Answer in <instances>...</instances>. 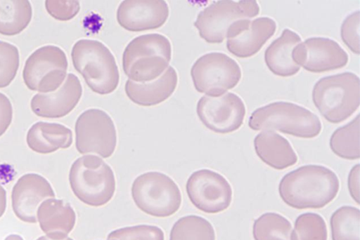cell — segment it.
I'll use <instances>...</instances> for the list:
<instances>
[{
  "label": "cell",
  "mask_w": 360,
  "mask_h": 240,
  "mask_svg": "<svg viewBox=\"0 0 360 240\" xmlns=\"http://www.w3.org/2000/svg\"><path fill=\"white\" fill-rule=\"evenodd\" d=\"M170 240H216V234L210 222L204 218L188 215L173 225Z\"/></svg>",
  "instance_id": "obj_27"
},
{
  "label": "cell",
  "mask_w": 360,
  "mask_h": 240,
  "mask_svg": "<svg viewBox=\"0 0 360 240\" xmlns=\"http://www.w3.org/2000/svg\"><path fill=\"white\" fill-rule=\"evenodd\" d=\"M168 17V4L162 0H126L117 15L119 25L131 32L161 28Z\"/></svg>",
  "instance_id": "obj_17"
},
{
  "label": "cell",
  "mask_w": 360,
  "mask_h": 240,
  "mask_svg": "<svg viewBox=\"0 0 360 240\" xmlns=\"http://www.w3.org/2000/svg\"><path fill=\"white\" fill-rule=\"evenodd\" d=\"M312 97L315 107L327 121L343 122L359 109V78L351 72L322 78L315 84Z\"/></svg>",
  "instance_id": "obj_5"
},
{
  "label": "cell",
  "mask_w": 360,
  "mask_h": 240,
  "mask_svg": "<svg viewBox=\"0 0 360 240\" xmlns=\"http://www.w3.org/2000/svg\"><path fill=\"white\" fill-rule=\"evenodd\" d=\"M172 60V44L164 35H141L131 40L123 53L124 72L136 83L157 79L167 70Z\"/></svg>",
  "instance_id": "obj_2"
},
{
  "label": "cell",
  "mask_w": 360,
  "mask_h": 240,
  "mask_svg": "<svg viewBox=\"0 0 360 240\" xmlns=\"http://www.w3.org/2000/svg\"><path fill=\"white\" fill-rule=\"evenodd\" d=\"M330 145L338 157L348 160L359 159V115L333 132Z\"/></svg>",
  "instance_id": "obj_26"
},
{
  "label": "cell",
  "mask_w": 360,
  "mask_h": 240,
  "mask_svg": "<svg viewBox=\"0 0 360 240\" xmlns=\"http://www.w3.org/2000/svg\"><path fill=\"white\" fill-rule=\"evenodd\" d=\"M276 30V22L268 17L236 21L226 32V48L236 57L247 59L259 53Z\"/></svg>",
  "instance_id": "obj_15"
},
{
  "label": "cell",
  "mask_w": 360,
  "mask_h": 240,
  "mask_svg": "<svg viewBox=\"0 0 360 240\" xmlns=\"http://www.w3.org/2000/svg\"><path fill=\"white\" fill-rule=\"evenodd\" d=\"M260 8L257 1L213 2L199 13L194 26L199 35L209 44L224 41L229 27L240 20H250L259 15Z\"/></svg>",
  "instance_id": "obj_9"
},
{
  "label": "cell",
  "mask_w": 360,
  "mask_h": 240,
  "mask_svg": "<svg viewBox=\"0 0 360 240\" xmlns=\"http://www.w3.org/2000/svg\"><path fill=\"white\" fill-rule=\"evenodd\" d=\"M37 220L46 236L56 240L68 238L77 223V215L70 204L62 199L44 200L37 211Z\"/></svg>",
  "instance_id": "obj_19"
},
{
  "label": "cell",
  "mask_w": 360,
  "mask_h": 240,
  "mask_svg": "<svg viewBox=\"0 0 360 240\" xmlns=\"http://www.w3.org/2000/svg\"><path fill=\"white\" fill-rule=\"evenodd\" d=\"M20 67V53L14 44L0 40V88H6L16 77Z\"/></svg>",
  "instance_id": "obj_30"
},
{
  "label": "cell",
  "mask_w": 360,
  "mask_h": 240,
  "mask_svg": "<svg viewBox=\"0 0 360 240\" xmlns=\"http://www.w3.org/2000/svg\"><path fill=\"white\" fill-rule=\"evenodd\" d=\"M278 191L283 201L296 210L322 208L336 198L340 180L330 168L310 164L284 175Z\"/></svg>",
  "instance_id": "obj_1"
},
{
  "label": "cell",
  "mask_w": 360,
  "mask_h": 240,
  "mask_svg": "<svg viewBox=\"0 0 360 240\" xmlns=\"http://www.w3.org/2000/svg\"><path fill=\"white\" fill-rule=\"evenodd\" d=\"M248 126L255 131H278L302 139H314L322 131L316 114L288 102H275L256 109Z\"/></svg>",
  "instance_id": "obj_3"
},
{
  "label": "cell",
  "mask_w": 360,
  "mask_h": 240,
  "mask_svg": "<svg viewBox=\"0 0 360 240\" xmlns=\"http://www.w3.org/2000/svg\"><path fill=\"white\" fill-rule=\"evenodd\" d=\"M191 75L195 91L208 97H219L238 86L242 70L225 53H209L195 62Z\"/></svg>",
  "instance_id": "obj_8"
},
{
  "label": "cell",
  "mask_w": 360,
  "mask_h": 240,
  "mask_svg": "<svg viewBox=\"0 0 360 240\" xmlns=\"http://www.w3.org/2000/svg\"><path fill=\"white\" fill-rule=\"evenodd\" d=\"M37 240H56V239H50L47 236H41V237H39V239H37ZM60 240H74L73 239H71V238H65L64 239H60Z\"/></svg>",
  "instance_id": "obj_38"
},
{
  "label": "cell",
  "mask_w": 360,
  "mask_h": 240,
  "mask_svg": "<svg viewBox=\"0 0 360 240\" xmlns=\"http://www.w3.org/2000/svg\"><path fill=\"white\" fill-rule=\"evenodd\" d=\"M359 164L352 168L348 178V187L351 197L355 202L359 204V180H360Z\"/></svg>",
  "instance_id": "obj_35"
},
{
  "label": "cell",
  "mask_w": 360,
  "mask_h": 240,
  "mask_svg": "<svg viewBox=\"0 0 360 240\" xmlns=\"http://www.w3.org/2000/svg\"><path fill=\"white\" fill-rule=\"evenodd\" d=\"M71 58L75 69L98 95H109L117 90L119 69L109 48L97 40L81 39L74 44Z\"/></svg>",
  "instance_id": "obj_4"
},
{
  "label": "cell",
  "mask_w": 360,
  "mask_h": 240,
  "mask_svg": "<svg viewBox=\"0 0 360 240\" xmlns=\"http://www.w3.org/2000/svg\"><path fill=\"white\" fill-rule=\"evenodd\" d=\"M69 180L75 197L91 207H101L114 197L115 178L103 159L84 155L70 168Z\"/></svg>",
  "instance_id": "obj_6"
},
{
  "label": "cell",
  "mask_w": 360,
  "mask_h": 240,
  "mask_svg": "<svg viewBox=\"0 0 360 240\" xmlns=\"http://www.w3.org/2000/svg\"><path fill=\"white\" fill-rule=\"evenodd\" d=\"M108 240H165V235L158 226L141 225L115 229Z\"/></svg>",
  "instance_id": "obj_31"
},
{
  "label": "cell",
  "mask_w": 360,
  "mask_h": 240,
  "mask_svg": "<svg viewBox=\"0 0 360 240\" xmlns=\"http://www.w3.org/2000/svg\"><path fill=\"white\" fill-rule=\"evenodd\" d=\"M292 235L295 240H328L326 220L318 213H302L295 220Z\"/></svg>",
  "instance_id": "obj_29"
},
{
  "label": "cell",
  "mask_w": 360,
  "mask_h": 240,
  "mask_svg": "<svg viewBox=\"0 0 360 240\" xmlns=\"http://www.w3.org/2000/svg\"><path fill=\"white\" fill-rule=\"evenodd\" d=\"M117 144V130L108 113L91 109L79 115L75 123V146L79 154H96L108 159Z\"/></svg>",
  "instance_id": "obj_11"
},
{
  "label": "cell",
  "mask_w": 360,
  "mask_h": 240,
  "mask_svg": "<svg viewBox=\"0 0 360 240\" xmlns=\"http://www.w3.org/2000/svg\"><path fill=\"white\" fill-rule=\"evenodd\" d=\"M131 196L139 210L158 218L174 215L181 204L179 187L160 172H148L137 177L133 182Z\"/></svg>",
  "instance_id": "obj_7"
},
{
  "label": "cell",
  "mask_w": 360,
  "mask_h": 240,
  "mask_svg": "<svg viewBox=\"0 0 360 240\" xmlns=\"http://www.w3.org/2000/svg\"><path fill=\"white\" fill-rule=\"evenodd\" d=\"M255 152L266 166L283 171L295 166L297 156L285 138L273 131H263L255 139Z\"/></svg>",
  "instance_id": "obj_21"
},
{
  "label": "cell",
  "mask_w": 360,
  "mask_h": 240,
  "mask_svg": "<svg viewBox=\"0 0 360 240\" xmlns=\"http://www.w3.org/2000/svg\"><path fill=\"white\" fill-rule=\"evenodd\" d=\"M7 206V194L4 187L0 185V218L4 215Z\"/></svg>",
  "instance_id": "obj_36"
},
{
  "label": "cell",
  "mask_w": 360,
  "mask_h": 240,
  "mask_svg": "<svg viewBox=\"0 0 360 240\" xmlns=\"http://www.w3.org/2000/svg\"><path fill=\"white\" fill-rule=\"evenodd\" d=\"M301 40L299 34L285 29L281 36L270 44L265 51L264 60L271 72L280 77H290L299 73L300 67L295 63L292 55Z\"/></svg>",
  "instance_id": "obj_22"
},
{
  "label": "cell",
  "mask_w": 360,
  "mask_h": 240,
  "mask_svg": "<svg viewBox=\"0 0 360 240\" xmlns=\"http://www.w3.org/2000/svg\"><path fill=\"white\" fill-rule=\"evenodd\" d=\"M179 76L176 71L169 66L165 73L148 83H136L127 80L125 91L127 97L137 105L150 107L166 101L176 91Z\"/></svg>",
  "instance_id": "obj_20"
},
{
  "label": "cell",
  "mask_w": 360,
  "mask_h": 240,
  "mask_svg": "<svg viewBox=\"0 0 360 240\" xmlns=\"http://www.w3.org/2000/svg\"><path fill=\"white\" fill-rule=\"evenodd\" d=\"M197 113L208 130L230 133L243 126L246 107L241 98L228 93L219 97H202L198 103Z\"/></svg>",
  "instance_id": "obj_13"
},
{
  "label": "cell",
  "mask_w": 360,
  "mask_h": 240,
  "mask_svg": "<svg viewBox=\"0 0 360 240\" xmlns=\"http://www.w3.org/2000/svg\"><path fill=\"white\" fill-rule=\"evenodd\" d=\"M4 240H24L19 234H11Z\"/></svg>",
  "instance_id": "obj_37"
},
{
  "label": "cell",
  "mask_w": 360,
  "mask_h": 240,
  "mask_svg": "<svg viewBox=\"0 0 360 240\" xmlns=\"http://www.w3.org/2000/svg\"><path fill=\"white\" fill-rule=\"evenodd\" d=\"M68 69V57L60 48L44 46L26 60L23 79L30 91L41 93L55 92L63 84Z\"/></svg>",
  "instance_id": "obj_10"
},
{
  "label": "cell",
  "mask_w": 360,
  "mask_h": 240,
  "mask_svg": "<svg viewBox=\"0 0 360 240\" xmlns=\"http://www.w3.org/2000/svg\"><path fill=\"white\" fill-rule=\"evenodd\" d=\"M46 8L49 15L60 21H69L78 15L81 4L78 1L47 0Z\"/></svg>",
  "instance_id": "obj_33"
},
{
  "label": "cell",
  "mask_w": 360,
  "mask_h": 240,
  "mask_svg": "<svg viewBox=\"0 0 360 240\" xmlns=\"http://www.w3.org/2000/svg\"><path fill=\"white\" fill-rule=\"evenodd\" d=\"M82 92V84L78 77L69 74L63 84L56 91L34 95L31 100V109L39 117L63 118L77 107L81 100Z\"/></svg>",
  "instance_id": "obj_18"
},
{
  "label": "cell",
  "mask_w": 360,
  "mask_h": 240,
  "mask_svg": "<svg viewBox=\"0 0 360 240\" xmlns=\"http://www.w3.org/2000/svg\"><path fill=\"white\" fill-rule=\"evenodd\" d=\"M186 190L193 206L206 213L224 212L233 201L232 186L220 173L210 170L192 173Z\"/></svg>",
  "instance_id": "obj_12"
},
{
  "label": "cell",
  "mask_w": 360,
  "mask_h": 240,
  "mask_svg": "<svg viewBox=\"0 0 360 240\" xmlns=\"http://www.w3.org/2000/svg\"><path fill=\"white\" fill-rule=\"evenodd\" d=\"M26 142L34 152L48 154L69 149L73 143V133L60 124L38 122L30 128Z\"/></svg>",
  "instance_id": "obj_23"
},
{
  "label": "cell",
  "mask_w": 360,
  "mask_h": 240,
  "mask_svg": "<svg viewBox=\"0 0 360 240\" xmlns=\"http://www.w3.org/2000/svg\"><path fill=\"white\" fill-rule=\"evenodd\" d=\"M28 0H0V34L14 36L24 31L32 20Z\"/></svg>",
  "instance_id": "obj_24"
},
{
  "label": "cell",
  "mask_w": 360,
  "mask_h": 240,
  "mask_svg": "<svg viewBox=\"0 0 360 240\" xmlns=\"http://www.w3.org/2000/svg\"><path fill=\"white\" fill-rule=\"evenodd\" d=\"M13 119V107L10 100L0 93V137L11 126Z\"/></svg>",
  "instance_id": "obj_34"
},
{
  "label": "cell",
  "mask_w": 360,
  "mask_h": 240,
  "mask_svg": "<svg viewBox=\"0 0 360 240\" xmlns=\"http://www.w3.org/2000/svg\"><path fill=\"white\" fill-rule=\"evenodd\" d=\"M49 181L37 173L22 176L12 190V208L18 219L25 223H37V211L44 200L55 199Z\"/></svg>",
  "instance_id": "obj_16"
},
{
  "label": "cell",
  "mask_w": 360,
  "mask_h": 240,
  "mask_svg": "<svg viewBox=\"0 0 360 240\" xmlns=\"http://www.w3.org/2000/svg\"><path fill=\"white\" fill-rule=\"evenodd\" d=\"M333 240H360V211L343 206L333 213L330 219Z\"/></svg>",
  "instance_id": "obj_28"
},
{
  "label": "cell",
  "mask_w": 360,
  "mask_h": 240,
  "mask_svg": "<svg viewBox=\"0 0 360 240\" xmlns=\"http://www.w3.org/2000/svg\"><path fill=\"white\" fill-rule=\"evenodd\" d=\"M295 63L314 74L330 72L348 64V53L335 40L314 37L297 44L292 51Z\"/></svg>",
  "instance_id": "obj_14"
},
{
  "label": "cell",
  "mask_w": 360,
  "mask_h": 240,
  "mask_svg": "<svg viewBox=\"0 0 360 240\" xmlns=\"http://www.w3.org/2000/svg\"><path fill=\"white\" fill-rule=\"evenodd\" d=\"M255 240H295L290 220L277 213H265L255 221Z\"/></svg>",
  "instance_id": "obj_25"
},
{
  "label": "cell",
  "mask_w": 360,
  "mask_h": 240,
  "mask_svg": "<svg viewBox=\"0 0 360 240\" xmlns=\"http://www.w3.org/2000/svg\"><path fill=\"white\" fill-rule=\"evenodd\" d=\"M359 11L354 12L346 18L341 26V38L351 51L359 55Z\"/></svg>",
  "instance_id": "obj_32"
}]
</instances>
